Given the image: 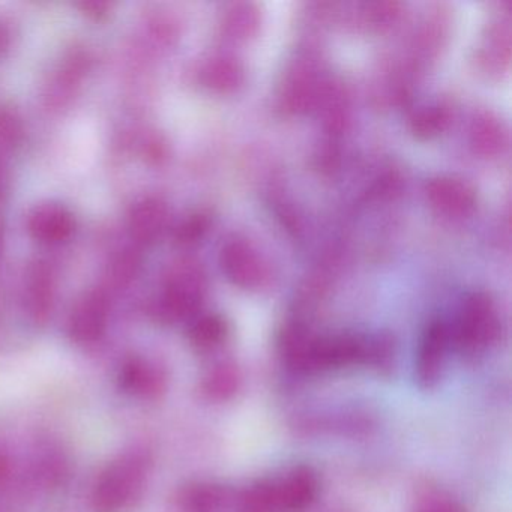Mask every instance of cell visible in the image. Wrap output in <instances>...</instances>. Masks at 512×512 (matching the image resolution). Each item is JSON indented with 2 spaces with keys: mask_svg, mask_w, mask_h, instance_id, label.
I'll list each match as a JSON object with an SVG mask.
<instances>
[{
  "mask_svg": "<svg viewBox=\"0 0 512 512\" xmlns=\"http://www.w3.org/2000/svg\"><path fill=\"white\" fill-rule=\"evenodd\" d=\"M149 472L148 458L139 452L122 455L104 469L92 494L98 512H118L142 494Z\"/></svg>",
  "mask_w": 512,
  "mask_h": 512,
  "instance_id": "1",
  "label": "cell"
},
{
  "mask_svg": "<svg viewBox=\"0 0 512 512\" xmlns=\"http://www.w3.org/2000/svg\"><path fill=\"white\" fill-rule=\"evenodd\" d=\"M496 307L487 293H472L464 302L451 340L466 358L484 355L499 337Z\"/></svg>",
  "mask_w": 512,
  "mask_h": 512,
  "instance_id": "2",
  "label": "cell"
},
{
  "mask_svg": "<svg viewBox=\"0 0 512 512\" xmlns=\"http://www.w3.org/2000/svg\"><path fill=\"white\" fill-rule=\"evenodd\" d=\"M206 280L194 262H182L170 271L163 296L157 305L161 322L173 323L194 316L205 298Z\"/></svg>",
  "mask_w": 512,
  "mask_h": 512,
  "instance_id": "3",
  "label": "cell"
},
{
  "mask_svg": "<svg viewBox=\"0 0 512 512\" xmlns=\"http://www.w3.org/2000/svg\"><path fill=\"white\" fill-rule=\"evenodd\" d=\"M451 332L442 320H434L422 335L416 356L415 379L421 389L436 388L445 370Z\"/></svg>",
  "mask_w": 512,
  "mask_h": 512,
  "instance_id": "4",
  "label": "cell"
},
{
  "mask_svg": "<svg viewBox=\"0 0 512 512\" xmlns=\"http://www.w3.org/2000/svg\"><path fill=\"white\" fill-rule=\"evenodd\" d=\"M221 266L229 280L244 289H256L268 278L262 257L248 242L233 239L221 251Z\"/></svg>",
  "mask_w": 512,
  "mask_h": 512,
  "instance_id": "5",
  "label": "cell"
},
{
  "mask_svg": "<svg viewBox=\"0 0 512 512\" xmlns=\"http://www.w3.org/2000/svg\"><path fill=\"white\" fill-rule=\"evenodd\" d=\"M275 493L278 511H307L319 494V478L311 467H295L283 478L275 479Z\"/></svg>",
  "mask_w": 512,
  "mask_h": 512,
  "instance_id": "6",
  "label": "cell"
},
{
  "mask_svg": "<svg viewBox=\"0 0 512 512\" xmlns=\"http://www.w3.org/2000/svg\"><path fill=\"white\" fill-rule=\"evenodd\" d=\"M109 302L101 292H89L77 302L70 317V335L76 343L92 344L103 337Z\"/></svg>",
  "mask_w": 512,
  "mask_h": 512,
  "instance_id": "7",
  "label": "cell"
},
{
  "mask_svg": "<svg viewBox=\"0 0 512 512\" xmlns=\"http://www.w3.org/2000/svg\"><path fill=\"white\" fill-rule=\"evenodd\" d=\"M427 199L437 214L463 218L475 209L476 196L467 182L455 178L433 179L427 185Z\"/></svg>",
  "mask_w": 512,
  "mask_h": 512,
  "instance_id": "8",
  "label": "cell"
},
{
  "mask_svg": "<svg viewBox=\"0 0 512 512\" xmlns=\"http://www.w3.org/2000/svg\"><path fill=\"white\" fill-rule=\"evenodd\" d=\"M74 226L71 212L58 203H44L29 215V232L43 244L55 245L67 241L73 235Z\"/></svg>",
  "mask_w": 512,
  "mask_h": 512,
  "instance_id": "9",
  "label": "cell"
},
{
  "mask_svg": "<svg viewBox=\"0 0 512 512\" xmlns=\"http://www.w3.org/2000/svg\"><path fill=\"white\" fill-rule=\"evenodd\" d=\"M121 386L134 397L155 400L166 391L167 374L154 362L133 358L122 367Z\"/></svg>",
  "mask_w": 512,
  "mask_h": 512,
  "instance_id": "10",
  "label": "cell"
},
{
  "mask_svg": "<svg viewBox=\"0 0 512 512\" xmlns=\"http://www.w3.org/2000/svg\"><path fill=\"white\" fill-rule=\"evenodd\" d=\"M169 220V211L163 202L146 199L137 203L130 214L131 236L140 244H152L163 235Z\"/></svg>",
  "mask_w": 512,
  "mask_h": 512,
  "instance_id": "11",
  "label": "cell"
},
{
  "mask_svg": "<svg viewBox=\"0 0 512 512\" xmlns=\"http://www.w3.org/2000/svg\"><path fill=\"white\" fill-rule=\"evenodd\" d=\"M53 308V283L46 266H35L31 272L28 286V311L35 323H44L49 319Z\"/></svg>",
  "mask_w": 512,
  "mask_h": 512,
  "instance_id": "12",
  "label": "cell"
},
{
  "mask_svg": "<svg viewBox=\"0 0 512 512\" xmlns=\"http://www.w3.org/2000/svg\"><path fill=\"white\" fill-rule=\"evenodd\" d=\"M242 386V373L235 364L223 362L215 365L202 382L203 394L212 401L232 400Z\"/></svg>",
  "mask_w": 512,
  "mask_h": 512,
  "instance_id": "13",
  "label": "cell"
},
{
  "mask_svg": "<svg viewBox=\"0 0 512 512\" xmlns=\"http://www.w3.org/2000/svg\"><path fill=\"white\" fill-rule=\"evenodd\" d=\"M317 83L314 74L307 68L296 71L284 86L283 107L292 113L304 112L317 100Z\"/></svg>",
  "mask_w": 512,
  "mask_h": 512,
  "instance_id": "14",
  "label": "cell"
},
{
  "mask_svg": "<svg viewBox=\"0 0 512 512\" xmlns=\"http://www.w3.org/2000/svg\"><path fill=\"white\" fill-rule=\"evenodd\" d=\"M506 134L499 119L491 113H481L475 118L470 130V140L478 154L490 157L499 154L505 145Z\"/></svg>",
  "mask_w": 512,
  "mask_h": 512,
  "instance_id": "15",
  "label": "cell"
},
{
  "mask_svg": "<svg viewBox=\"0 0 512 512\" xmlns=\"http://www.w3.org/2000/svg\"><path fill=\"white\" fill-rule=\"evenodd\" d=\"M226 488L214 484H194L185 488L181 503L187 512H223L229 503Z\"/></svg>",
  "mask_w": 512,
  "mask_h": 512,
  "instance_id": "16",
  "label": "cell"
},
{
  "mask_svg": "<svg viewBox=\"0 0 512 512\" xmlns=\"http://www.w3.org/2000/svg\"><path fill=\"white\" fill-rule=\"evenodd\" d=\"M229 328L226 320L217 314L199 317L190 328V343L199 352H211L226 341Z\"/></svg>",
  "mask_w": 512,
  "mask_h": 512,
  "instance_id": "17",
  "label": "cell"
},
{
  "mask_svg": "<svg viewBox=\"0 0 512 512\" xmlns=\"http://www.w3.org/2000/svg\"><path fill=\"white\" fill-rule=\"evenodd\" d=\"M202 80L211 91H235L244 80V71L235 59L217 58L206 65Z\"/></svg>",
  "mask_w": 512,
  "mask_h": 512,
  "instance_id": "18",
  "label": "cell"
},
{
  "mask_svg": "<svg viewBox=\"0 0 512 512\" xmlns=\"http://www.w3.org/2000/svg\"><path fill=\"white\" fill-rule=\"evenodd\" d=\"M239 512H280L278 511L275 479H263L242 491L238 499Z\"/></svg>",
  "mask_w": 512,
  "mask_h": 512,
  "instance_id": "19",
  "label": "cell"
},
{
  "mask_svg": "<svg viewBox=\"0 0 512 512\" xmlns=\"http://www.w3.org/2000/svg\"><path fill=\"white\" fill-rule=\"evenodd\" d=\"M451 122V112L443 104L424 107L413 115L410 121L413 133L421 139H431L448 128Z\"/></svg>",
  "mask_w": 512,
  "mask_h": 512,
  "instance_id": "20",
  "label": "cell"
},
{
  "mask_svg": "<svg viewBox=\"0 0 512 512\" xmlns=\"http://www.w3.org/2000/svg\"><path fill=\"white\" fill-rule=\"evenodd\" d=\"M259 11L251 4H235L227 11L224 28L233 38H248L259 28Z\"/></svg>",
  "mask_w": 512,
  "mask_h": 512,
  "instance_id": "21",
  "label": "cell"
},
{
  "mask_svg": "<svg viewBox=\"0 0 512 512\" xmlns=\"http://www.w3.org/2000/svg\"><path fill=\"white\" fill-rule=\"evenodd\" d=\"M365 364L376 368L379 374L389 376L395 365L394 341L388 335H379L373 340H368L367 362Z\"/></svg>",
  "mask_w": 512,
  "mask_h": 512,
  "instance_id": "22",
  "label": "cell"
},
{
  "mask_svg": "<svg viewBox=\"0 0 512 512\" xmlns=\"http://www.w3.org/2000/svg\"><path fill=\"white\" fill-rule=\"evenodd\" d=\"M23 125L19 116L10 109L0 107V145L16 146L22 140Z\"/></svg>",
  "mask_w": 512,
  "mask_h": 512,
  "instance_id": "23",
  "label": "cell"
},
{
  "mask_svg": "<svg viewBox=\"0 0 512 512\" xmlns=\"http://www.w3.org/2000/svg\"><path fill=\"white\" fill-rule=\"evenodd\" d=\"M415 512H464V508L452 497L431 491L419 500Z\"/></svg>",
  "mask_w": 512,
  "mask_h": 512,
  "instance_id": "24",
  "label": "cell"
},
{
  "mask_svg": "<svg viewBox=\"0 0 512 512\" xmlns=\"http://www.w3.org/2000/svg\"><path fill=\"white\" fill-rule=\"evenodd\" d=\"M206 230H208V218L205 215H193L178 227L176 239L179 244H194L197 239L202 238Z\"/></svg>",
  "mask_w": 512,
  "mask_h": 512,
  "instance_id": "25",
  "label": "cell"
},
{
  "mask_svg": "<svg viewBox=\"0 0 512 512\" xmlns=\"http://www.w3.org/2000/svg\"><path fill=\"white\" fill-rule=\"evenodd\" d=\"M139 256L133 251H124L116 260L115 266H113V275L115 280L119 283H127L131 278L136 275L137 269H139Z\"/></svg>",
  "mask_w": 512,
  "mask_h": 512,
  "instance_id": "26",
  "label": "cell"
},
{
  "mask_svg": "<svg viewBox=\"0 0 512 512\" xmlns=\"http://www.w3.org/2000/svg\"><path fill=\"white\" fill-rule=\"evenodd\" d=\"M79 7L88 16L94 17V19H101V17L107 16V13H109L110 5L107 2L91 0V2H82Z\"/></svg>",
  "mask_w": 512,
  "mask_h": 512,
  "instance_id": "27",
  "label": "cell"
},
{
  "mask_svg": "<svg viewBox=\"0 0 512 512\" xmlns=\"http://www.w3.org/2000/svg\"><path fill=\"white\" fill-rule=\"evenodd\" d=\"M11 35L8 31L7 26L4 23H0V56H4L5 53L10 49Z\"/></svg>",
  "mask_w": 512,
  "mask_h": 512,
  "instance_id": "28",
  "label": "cell"
}]
</instances>
